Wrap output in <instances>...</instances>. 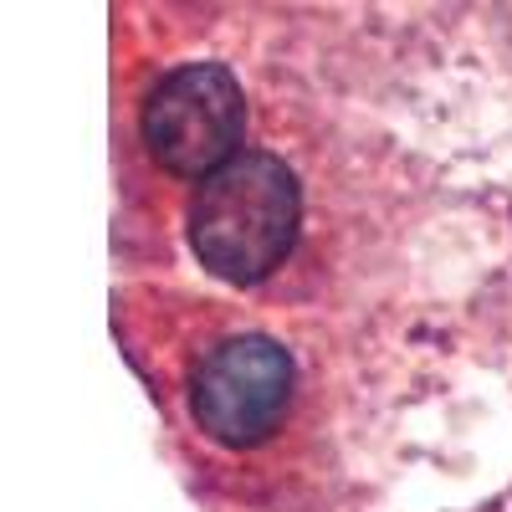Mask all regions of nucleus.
<instances>
[{
  "label": "nucleus",
  "mask_w": 512,
  "mask_h": 512,
  "mask_svg": "<svg viewBox=\"0 0 512 512\" xmlns=\"http://www.w3.org/2000/svg\"><path fill=\"white\" fill-rule=\"evenodd\" d=\"M139 134L164 175L210 180L241 154L246 98L221 62H185L154 82L144 98Z\"/></svg>",
  "instance_id": "2"
},
{
  "label": "nucleus",
  "mask_w": 512,
  "mask_h": 512,
  "mask_svg": "<svg viewBox=\"0 0 512 512\" xmlns=\"http://www.w3.org/2000/svg\"><path fill=\"white\" fill-rule=\"evenodd\" d=\"M292 384H297V369L277 338H262V333L226 338V344H216L200 359L190 379L195 425L210 441L236 446V451L262 446L287 415Z\"/></svg>",
  "instance_id": "3"
},
{
  "label": "nucleus",
  "mask_w": 512,
  "mask_h": 512,
  "mask_svg": "<svg viewBox=\"0 0 512 512\" xmlns=\"http://www.w3.org/2000/svg\"><path fill=\"white\" fill-rule=\"evenodd\" d=\"M297 221H303L297 175L277 154L246 149L210 180H200L190 200V246L205 272L251 287L287 262Z\"/></svg>",
  "instance_id": "1"
}]
</instances>
